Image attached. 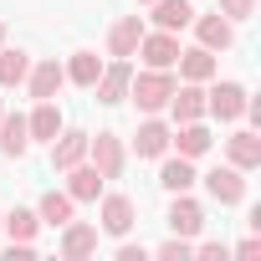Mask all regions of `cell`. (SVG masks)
<instances>
[{"label":"cell","instance_id":"obj_30","mask_svg":"<svg viewBox=\"0 0 261 261\" xmlns=\"http://www.w3.org/2000/svg\"><path fill=\"white\" fill-rule=\"evenodd\" d=\"M195 256H220V261H225V256H230V246H225V241H200V246H195Z\"/></svg>","mask_w":261,"mask_h":261},{"label":"cell","instance_id":"obj_12","mask_svg":"<svg viewBox=\"0 0 261 261\" xmlns=\"http://www.w3.org/2000/svg\"><path fill=\"white\" fill-rule=\"evenodd\" d=\"M144 16H118L113 26H108V57H134L139 51V41H144Z\"/></svg>","mask_w":261,"mask_h":261},{"label":"cell","instance_id":"obj_17","mask_svg":"<svg viewBox=\"0 0 261 261\" xmlns=\"http://www.w3.org/2000/svg\"><path fill=\"white\" fill-rule=\"evenodd\" d=\"M26 128H31V144H51V139L62 134V108H57V97H41V102L26 113Z\"/></svg>","mask_w":261,"mask_h":261},{"label":"cell","instance_id":"obj_29","mask_svg":"<svg viewBox=\"0 0 261 261\" xmlns=\"http://www.w3.org/2000/svg\"><path fill=\"white\" fill-rule=\"evenodd\" d=\"M220 16H225L230 26H241V21L256 16V0H220Z\"/></svg>","mask_w":261,"mask_h":261},{"label":"cell","instance_id":"obj_9","mask_svg":"<svg viewBox=\"0 0 261 261\" xmlns=\"http://www.w3.org/2000/svg\"><path fill=\"white\" fill-rule=\"evenodd\" d=\"M67 87V67L57 62V57H46V62H31V72H26V92L41 102V97H57Z\"/></svg>","mask_w":261,"mask_h":261},{"label":"cell","instance_id":"obj_22","mask_svg":"<svg viewBox=\"0 0 261 261\" xmlns=\"http://www.w3.org/2000/svg\"><path fill=\"white\" fill-rule=\"evenodd\" d=\"M62 174H67V195H72L77 205H82V200H97V195H102V185H108L87 159H82V164H72V169H62Z\"/></svg>","mask_w":261,"mask_h":261},{"label":"cell","instance_id":"obj_23","mask_svg":"<svg viewBox=\"0 0 261 261\" xmlns=\"http://www.w3.org/2000/svg\"><path fill=\"white\" fill-rule=\"evenodd\" d=\"M72 210H77V200H72L67 190H46V195L36 200V220L51 225V230H62V225L72 220Z\"/></svg>","mask_w":261,"mask_h":261},{"label":"cell","instance_id":"obj_21","mask_svg":"<svg viewBox=\"0 0 261 261\" xmlns=\"http://www.w3.org/2000/svg\"><path fill=\"white\" fill-rule=\"evenodd\" d=\"M174 67H179V82H210V77L220 72L215 51H205V46H190V51L179 46V62H174Z\"/></svg>","mask_w":261,"mask_h":261},{"label":"cell","instance_id":"obj_31","mask_svg":"<svg viewBox=\"0 0 261 261\" xmlns=\"http://www.w3.org/2000/svg\"><path fill=\"white\" fill-rule=\"evenodd\" d=\"M230 256H261V241H256V236H246V241H236V246H230Z\"/></svg>","mask_w":261,"mask_h":261},{"label":"cell","instance_id":"obj_24","mask_svg":"<svg viewBox=\"0 0 261 261\" xmlns=\"http://www.w3.org/2000/svg\"><path fill=\"white\" fill-rule=\"evenodd\" d=\"M190 21H195V6H190V0H154V26H159V31H174V36H179Z\"/></svg>","mask_w":261,"mask_h":261},{"label":"cell","instance_id":"obj_7","mask_svg":"<svg viewBox=\"0 0 261 261\" xmlns=\"http://www.w3.org/2000/svg\"><path fill=\"white\" fill-rule=\"evenodd\" d=\"M134 57H144V67L174 72V62H179V36H174V31H144V41H139Z\"/></svg>","mask_w":261,"mask_h":261},{"label":"cell","instance_id":"obj_25","mask_svg":"<svg viewBox=\"0 0 261 261\" xmlns=\"http://www.w3.org/2000/svg\"><path fill=\"white\" fill-rule=\"evenodd\" d=\"M62 67H67V82H72V87H87V92H92V82H97V72H102V57H97V51H72Z\"/></svg>","mask_w":261,"mask_h":261},{"label":"cell","instance_id":"obj_14","mask_svg":"<svg viewBox=\"0 0 261 261\" xmlns=\"http://www.w3.org/2000/svg\"><path fill=\"white\" fill-rule=\"evenodd\" d=\"M225 164H236L241 174H251L261 164V139H256V128H236V134L225 139Z\"/></svg>","mask_w":261,"mask_h":261},{"label":"cell","instance_id":"obj_1","mask_svg":"<svg viewBox=\"0 0 261 261\" xmlns=\"http://www.w3.org/2000/svg\"><path fill=\"white\" fill-rule=\"evenodd\" d=\"M174 87H179V77L164 72V67H144V72L128 77V97H134V108H139L144 118H149V113H164V102H169Z\"/></svg>","mask_w":261,"mask_h":261},{"label":"cell","instance_id":"obj_28","mask_svg":"<svg viewBox=\"0 0 261 261\" xmlns=\"http://www.w3.org/2000/svg\"><path fill=\"white\" fill-rule=\"evenodd\" d=\"M154 256H159V261H185V256H195V241H190V236H169Z\"/></svg>","mask_w":261,"mask_h":261},{"label":"cell","instance_id":"obj_20","mask_svg":"<svg viewBox=\"0 0 261 261\" xmlns=\"http://www.w3.org/2000/svg\"><path fill=\"white\" fill-rule=\"evenodd\" d=\"M190 26H195V36H200V46H205V51H225V46L236 41V26H230L220 11H215V16H195Z\"/></svg>","mask_w":261,"mask_h":261},{"label":"cell","instance_id":"obj_5","mask_svg":"<svg viewBox=\"0 0 261 261\" xmlns=\"http://www.w3.org/2000/svg\"><path fill=\"white\" fill-rule=\"evenodd\" d=\"M128 77H134V62H128V57H113V62H102V72H97V82H92L97 102L118 108V102L128 97Z\"/></svg>","mask_w":261,"mask_h":261},{"label":"cell","instance_id":"obj_32","mask_svg":"<svg viewBox=\"0 0 261 261\" xmlns=\"http://www.w3.org/2000/svg\"><path fill=\"white\" fill-rule=\"evenodd\" d=\"M144 256H149V251L134 246V241H123V246H118V261H144Z\"/></svg>","mask_w":261,"mask_h":261},{"label":"cell","instance_id":"obj_11","mask_svg":"<svg viewBox=\"0 0 261 261\" xmlns=\"http://www.w3.org/2000/svg\"><path fill=\"white\" fill-rule=\"evenodd\" d=\"M210 128H205V118H195V123H174V134H169V149L174 154H185V159H205L210 154Z\"/></svg>","mask_w":261,"mask_h":261},{"label":"cell","instance_id":"obj_16","mask_svg":"<svg viewBox=\"0 0 261 261\" xmlns=\"http://www.w3.org/2000/svg\"><path fill=\"white\" fill-rule=\"evenodd\" d=\"M57 251H62L67 261H82V256H92V251H97V225H87V220H67V225H62V241H57Z\"/></svg>","mask_w":261,"mask_h":261},{"label":"cell","instance_id":"obj_4","mask_svg":"<svg viewBox=\"0 0 261 261\" xmlns=\"http://www.w3.org/2000/svg\"><path fill=\"white\" fill-rule=\"evenodd\" d=\"M200 185H205V195H210L215 205H241V200H246V174H241L236 164H215L210 174H200Z\"/></svg>","mask_w":261,"mask_h":261},{"label":"cell","instance_id":"obj_34","mask_svg":"<svg viewBox=\"0 0 261 261\" xmlns=\"http://www.w3.org/2000/svg\"><path fill=\"white\" fill-rule=\"evenodd\" d=\"M139 6H154V0H139Z\"/></svg>","mask_w":261,"mask_h":261},{"label":"cell","instance_id":"obj_2","mask_svg":"<svg viewBox=\"0 0 261 261\" xmlns=\"http://www.w3.org/2000/svg\"><path fill=\"white\" fill-rule=\"evenodd\" d=\"M87 164H92L102 179H123V169H128V149H123V139L113 134V128L87 134Z\"/></svg>","mask_w":261,"mask_h":261},{"label":"cell","instance_id":"obj_3","mask_svg":"<svg viewBox=\"0 0 261 261\" xmlns=\"http://www.w3.org/2000/svg\"><path fill=\"white\" fill-rule=\"evenodd\" d=\"M246 87L241 82H215L210 77V92H205V118H215V123H236L241 113H246Z\"/></svg>","mask_w":261,"mask_h":261},{"label":"cell","instance_id":"obj_33","mask_svg":"<svg viewBox=\"0 0 261 261\" xmlns=\"http://www.w3.org/2000/svg\"><path fill=\"white\" fill-rule=\"evenodd\" d=\"M0 46H6V21H0Z\"/></svg>","mask_w":261,"mask_h":261},{"label":"cell","instance_id":"obj_27","mask_svg":"<svg viewBox=\"0 0 261 261\" xmlns=\"http://www.w3.org/2000/svg\"><path fill=\"white\" fill-rule=\"evenodd\" d=\"M31 72V57L21 46H0V87H21Z\"/></svg>","mask_w":261,"mask_h":261},{"label":"cell","instance_id":"obj_10","mask_svg":"<svg viewBox=\"0 0 261 261\" xmlns=\"http://www.w3.org/2000/svg\"><path fill=\"white\" fill-rule=\"evenodd\" d=\"M164 220H169V230H174V236H190V241H195V236L205 230V205H200V200H190V190H185V195H174V200H169V215H164Z\"/></svg>","mask_w":261,"mask_h":261},{"label":"cell","instance_id":"obj_35","mask_svg":"<svg viewBox=\"0 0 261 261\" xmlns=\"http://www.w3.org/2000/svg\"><path fill=\"white\" fill-rule=\"evenodd\" d=\"M0 113H6V97H0Z\"/></svg>","mask_w":261,"mask_h":261},{"label":"cell","instance_id":"obj_6","mask_svg":"<svg viewBox=\"0 0 261 261\" xmlns=\"http://www.w3.org/2000/svg\"><path fill=\"white\" fill-rule=\"evenodd\" d=\"M97 225H102L108 236H118V241H123L128 230L139 225V205L128 200V195H118V190H113V195H102V210H97Z\"/></svg>","mask_w":261,"mask_h":261},{"label":"cell","instance_id":"obj_19","mask_svg":"<svg viewBox=\"0 0 261 261\" xmlns=\"http://www.w3.org/2000/svg\"><path fill=\"white\" fill-rule=\"evenodd\" d=\"M159 185H164L169 195H185V190H195V185H200V174H195V159H185V154H164V164H159Z\"/></svg>","mask_w":261,"mask_h":261},{"label":"cell","instance_id":"obj_18","mask_svg":"<svg viewBox=\"0 0 261 261\" xmlns=\"http://www.w3.org/2000/svg\"><path fill=\"white\" fill-rule=\"evenodd\" d=\"M82 159H87V134L62 123V134L51 139V169H72V164H82Z\"/></svg>","mask_w":261,"mask_h":261},{"label":"cell","instance_id":"obj_8","mask_svg":"<svg viewBox=\"0 0 261 261\" xmlns=\"http://www.w3.org/2000/svg\"><path fill=\"white\" fill-rule=\"evenodd\" d=\"M169 134H174V128H169L159 113H149V118L139 123V134H134V154H139V159H164V154H169Z\"/></svg>","mask_w":261,"mask_h":261},{"label":"cell","instance_id":"obj_15","mask_svg":"<svg viewBox=\"0 0 261 261\" xmlns=\"http://www.w3.org/2000/svg\"><path fill=\"white\" fill-rule=\"evenodd\" d=\"M164 108L174 113V123H195V118H205V82H179V87L169 92Z\"/></svg>","mask_w":261,"mask_h":261},{"label":"cell","instance_id":"obj_13","mask_svg":"<svg viewBox=\"0 0 261 261\" xmlns=\"http://www.w3.org/2000/svg\"><path fill=\"white\" fill-rule=\"evenodd\" d=\"M0 154H6V159H26V154H31L26 113H0Z\"/></svg>","mask_w":261,"mask_h":261},{"label":"cell","instance_id":"obj_26","mask_svg":"<svg viewBox=\"0 0 261 261\" xmlns=\"http://www.w3.org/2000/svg\"><path fill=\"white\" fill-rule=\"evenodd\" d=\"M0 230H6L11 241H26V246H36V230H41V220H36V210H11V215H0Z\"/></svg>","mask_w":261,"mask_h":261}]
</instances>
